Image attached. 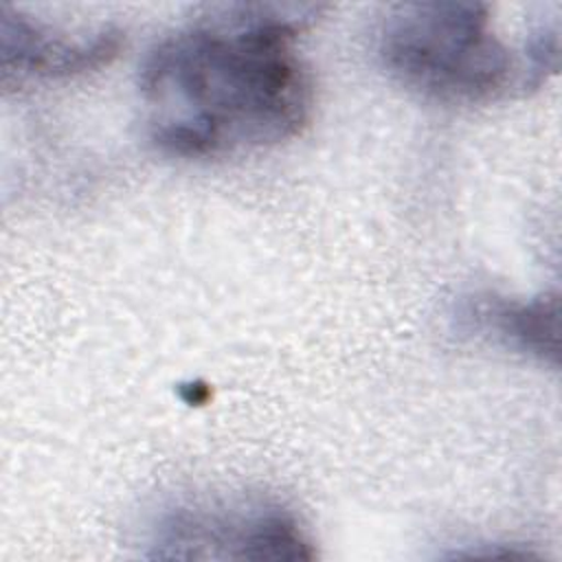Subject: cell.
<instances>
[{
  "mask_svg": "<svg viewBox=\"0 0 562 562\" xmlns=\"http://www.w3.org/2000/svg\"><path fill=\"white\" fill-rule=\"evenodd\" d=\"M476 318L507 347L558 367L560 301L555 292L540 294L525 303L492 299L476 307Z\"/></svg>",
  "mask_w": 562,
  "mask_h": 562,
  "instance_id": "obj_4",
  "label": "cell"
},
{
  "mask_svg": "<svg viewBox=\"0 0 562 562\" xmlns=\"http://www.w3.org/2000/svg\"><path fill=\"white\" fill-rule=\"evenodd\" d=\"M119 48L121 35L116 31L101 29L70 37L68 33L33 22L11 7H2L0 66L4 86L33 77L57 79L81 75L110 64Z\"/></svg>",
  "mask_w": 562,
  "mask_h": 562,
  "instance_id": "obj_3",
  "label": "cell"
},
{
  "mask_svg": "<svg viewBox=\"0 0 562 562\" xmlns=\"http://www.w3.org/2000/svg\"><path fill=\"white\" fill-rule=\"evenodd\" d=\"M490 20L481 2H400L380 20L378 55L402 86L441 103H490L544 83L525 44L514 53Z\"/></svg>",
  "mask_w": 562,
  "mask_h": 562,
  "instance_id": "obj_2",
  "label": "cell"
},
{
  "mask_svg": "<svg viewBox=\"0 0 562 562\" xmlns=\"http://www.w3.org/2000/svg\"><path fill=\"white\" fill-rule=\"evenodd\" d=\"M318 11L316 4H222L162 37L138 75L156 149L209 158L301 134L314 97L294 40Z\"/></svg>",
  "mask_w": 562,
  "mask_h": 562,
  "instance_id": "obj_1",
  "label": "cell"
}]
</instances>
